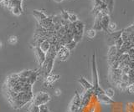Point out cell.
<instances>
[{
    "label": "cell",
    "instance_id": "6da1fadb",
    "mask_svg": "<svg viewBox=\"0 0 134 112\" xmlns=\"http://www.w3.org/2000/svg\"><path fill=\"white\" fill-rule=\"evenodd\" d=\"M92 85H93V94L94 95H99L105 94V90H102L99 85V77H98V73H97V68H96V55L93 54L92 55Z\"/></svg>",
    "mask_w": 134,
    "mask_h": 112
},
{
    "label": "cell",
    "instance_id": "7a4b0ae2",
    "mask_svg": "<svg viewBox=\"0 0 134 112\" xmlns=\"http://www.w3.org/2000/svg\"><path fill=\"white\" fill-rule=\"evenodd\" d=\"M50 101V95L46 92H39L35 95H34L32 99V104L35 105H46Z\"/></svg>",
    "mask_w": 134,
    "mask_h": 112
},
{
    "label": "cell",
    "instance_id": "3957f363",
    "mask_svg": "<svg viewBox=\"0 0 134 112\" xmlns=\"http://www.w3.org/2000/svg\"><path fill=\"white\" fill-rule=\"evenodd\" d=\"M81 109V97L78 92H75V96L70 105V112H78Z\"/></svg>",
    "mask_w": 134,
    "mask_h": 112
},
{
    "label": "cell",
    "instance_id": "277c9868",
    "mask_svg": "<svg viewBox=\"0 0 134 112\" xmlns=\"http://www.w3.org/2000/svg\"><path fill=\"white\" fill-rule=\"evenodd\" d=\"M54 59L53 58H49L46 56V60L44 62V64H42V71H43V74L44 77L46 78L49 74H50L52 71V69H53V65H54Z\"/></svg>",
    "mask_w": 134,
    "mask_h": 112
},
{
    "label": "cell",
    "instance_id": "5b68a950",
    "mask_svg": "<svg viewBox=\"0 0 134 112\" xmlns=\"http://www.w3.org/2000/svg\"><path fill=\"white\" fill-rule=\"evenodd\" d=\"M70 50L67 49L65 45L64 46H61L60 49H58L57 51V58L61 61H65L68 59V57L70 56Z\"/></svg>",
    "mask_w": 134,
    "mask_h": 112
},
{
    "label": "cell",
    "instance_id": "8992f818",
    "mask_svg": "<svg viewBox=\"0 0 134 112\" xmlns=\"http://www.w3.org/2000/svg\"><path fill=\"white\" fill-rule=\"evenodd\" d=\"M35 54L37 58L38 63L40 65H42L46 60V54L44 51H42V49L39 46L35 47Z\"/></svg>",
    "mask_w": 134,
    "mask_h": 112
},
{
    "label": "cell",
    "instance_id": "52a82bcc",
    "mask_svg": "<svg viewBox=\"0 0 134 112\" xmlns=\"http://www.w3.org/2000/svg\"><path fill=\"white\" fill-rule=\"evenodd\" d=\"M92 95H94L92 89L89 90H86V92L84 93V95L81 97V108L86 107L88 105V104H89L91 101V99L92 97Z\"/></svg>",
    "mask_w": 134,
    "mask_h": 112
},
{
    "label": "cell",
    "instance_id": "ba28073f",
    "mask_svg": "<svg viewBox=\"0 0 134 112\" xmlns=\"http://www.w3.org/2000/svg\"><path fill=\"white\" fill-rule=\"evenodd\" d=\"M122 31L123 30H119V31H116V32L111 33V34H109L108 41H109V44H110L111 46V45H114L116 41L121 38V34H122Z\"/></svg>",
    "mask_w": 134,
    "mask_h": 112
},
{
    "label": "cell",
    "instance_id": "9c48e42d",
    "mask_svg": "<svg viewBox=\"0 0 134 112\" xmlns=\"http://www.w3.org/2000/svg\"><path fill=\"white\" fill-rule=\"evenodd\" d=\"M103 14L102 13H99L96 16V19H95V23L93 26V30L96 31H100L102 30V19L103 17Z\"/></svg>",
    "mask_w": 134,
    "mask_h": 112
},
{
    "label": "cell",
    "instance_id": "30bf717a",
    "mask_svg": "<svg viewBox=\"0 0 134 112\" xmlns=\"http://www.w3.org/2000/svg\"><path fill=\"white\" fill-rule=\"evenodd\" d=\"M97 99L100 103L105 104V105H112V104H115V101H113L111 98L108 97L107 95L105 94L97 95Z\"/></svg>",
    "mask_w": 134,
    "mask_h": 112
},
{
    "label": "cell",
    "instance_id": "8fae6325",
    "mask_svg": "<svg viewBox=\"0 0 134 112\" xmlns=\"http://www.w3.org/2000/svg\"><path fill=\"white\" fill-rule=\"evenodd\" d=\"M59 78H60L59 74H49L44 80V85L49 86L50 85H52L54 82H55L57 80H59Z\"/></svg>",
    "mask_w": 134,
    "mask_h": 112
},
{
    "label": "cell",
    "instance_id": "7c38bea8",
    "mask_svg": "<svg viewBox=\"0 0 134 112\" xmlns=\"http://www.w3.org/2000/svg\"><path fill=\"white\" fill-rule=\"evenodd\" d=\"M78 82L81 84V85H82V87L86 90H91L92 88H93V85H92L91 83H90L86 80V79H85L84 77L80 78L78 80Z\"/></svg>",
    "mask_w": 134,
    "mask_h": 112
},
{
    "label": "cell",
    "instance_id": "4fadbf2b",
    "mask_svg": "<svg viewBox=\"0 0 134 112\" xmlns=\"http://www.w3.org/2000/svg\"><path fill=\"white\" fill-rule=\"evenodd\" d=\"M110 16L109 14L103 15L102 19V30L107 32L108 31V27L110 24Z\"/></svg>",
    "mask_w": 134,
    "mask_h": 112
},
{
    "label": "cell",
    "instance_id": "5bb4252c",
    "mask_svg": "<svg viewBox=\"0 0 134 112\" xmlns=\"http://www.w3.org/2000/svg\"><path fill=\"white\" fill-rule=\"evenodd\" d=\"M39 47L42 49V51H44L45 54H47L50 49V47H51V43L49 42V39H44L42 41V43L40 44Z\"/></svg>",
    "mask_w": 134,
    "mask_h": 112
},
{
    "label": "cell",
    "instance_id": "9a60e30c",
    "mask_svg": "<svg viewBox=\"0 0 134 112\" xmlns=\"http://www.w3.org/2000/svg\"><path fill=\"white\" fill-rule=\"evenodd\" d=\"M33 14L34 16L36 18V19L40 22H41L42 20H44L46 18H47V16H46L43 12H41V11H38V10H34L33 11Z\"/></svg>",
    "mask_w": 134,
    "mask_h": 112
},
{
    "label": "cell",
    "instance_id": "2e32d148",
    "mask_svg": "<svg viewBox=\"0 0 134 112\" xmlns=\"http://www.w3.org/2000/svg\"><path fill=\"white\" fill-rule=\"evenodd\" d=\"M74 24L75 25V28L77 30V33H82L84 32V23L81 21H76L75 23H74Z\"/></svg>",
    "mask_w": 134,
    "mask_h": 112
},
{
    "label": "cell",
    "instance_id": "e0dca14e",
    "mask_svg": "<svg viewBox=\"0 0 134 112\" xmlns=\"http://www.w3.org/2000/svg\"><path fill=\"white\" fill-rule=\"evenodd\" d=\"M134 85V69H130L128 72V85Z\"/></svg>",
    "mask_w": 134,
    "mask_h": 112
},
{
    "label": "cell",
    "instance_id": "ac0fdd59",
    "mask_svg": "<svg viewBox=\"0 0 134 112\" xmlns=\"http://www.w3.org/2000/svg\"><path fill=\"white\" fill-rule=\"evenodd\" d=\"M116 86L120 91H124V90H127V87L128 86V85L126 84V83H124V82H122V81H120L118 83H116Z\"/></svg>",
    "mask_w": 134,
    "mask_h": 112
},
{
    "label": "cell",
    "instance_id": "d6986e66",
    "mask_svg": "<svg viewBox=\"0 0 134 112\" xmlns=\"http://www.w3.org/2000/svg\"><path fill=\"white\" fill-rule=\"evenodd\" d=\"M37 78H38V73H37L36 71H34V72L32 73L31 75L28 78V80H29V84L33 85L34 83H35V82L36 81Z\"/></svg>",
    "mask_w": 134,
    "mask_h": 112
},
{
    "label": "cell",
    "instance_id": "ffe728a7",
    "mask_svg": "<svg viewBox=\"0 0 134 112\" xmlns=\"http://www.w3.org/2000/svg\"><path fill=\"white\" fill-rule=\"evenodd\" d=\"M11 11L14 15L19 16L20 14H22L23 9H22V7H21V6L20 7H14V8H12V9H11Z\"/></svg>",
    "mask_w": 134,
    "mask_h": 112
},
{
    "label": "cell",
    "instance_id": "44dd1931",
    "mask_svg": "<svg viewBox=\"0 0 134 112\" xmlns=\"http://www.w3.org/2000/svg\"><path fill=\"white\" fill-rule=\"evenodd\" d=\"M33 72H34L33 70H24V71H23V72H20L19 74V76H20V77H23V78H29V77L32 74Z\"/></svg>",
    "mask_w": 134,
    "mask_h": 112
},
{
    "label": "cell",
    "instance_id": "7402d4cb",
    "mask_svg": "<svg viewBox=\"0 0 134 112\" xmlns=\"http://www.w3.org/2000/svg\"><path fill=\"white\" fill-rule=\"evenodd\" d=\"M105 95H107L108 97L110 98H113V96L115 95V90H113L112 88H108L105 90Z\"/></svg>",
    "mask_w": 134,
    "mask_h": 112
},
{
    "label": "cell",
    "instance_id": "603a6c76",
    "mask_svg": "<svg viewBox=\"0 0 134 112\" xmlns=\"http://www.w3.org/2000/svg\"><path fill=\"white\" fill-rule=\"evenodd\" d=\"M76 42H75V41L73 40V41H71V42H70L69 44H65V46L69 49L70 51H71V50H73V49L75 48V46H76Z\"/></svg>",
    "mask_w": 134,
    "mask_h": 112
},
{
    "label": "cell",
    "instance_id": "cb8c5ba5",
    "mask_svg": "<svg viewBox=\"0 0 134 112\" xmlns=\"http://www.w3.org/2000/svg\"><path fill=\"white\" fill-rule=\"evenodd\" d=\"M86 35H87V37L89 39H94L96 37V31L92 28V30H90L87 31Z\"/></svg>",
    "mask_w": 134,
    "mask_h": 112
},
{
    "label": "cell",
    "instance_id": "d4e9b609",
    "mask_svg": "<svg viewBox=\"0 0 134 112\" xmlns=\"http://www.w3.org/2000/svg\"><path fill=\"white\" fill-rule=\"evenodd\" d=\"M123 43H124V41H123L122 38H121V37L120 39H117V40L116 41V42H115V44H114V45H115V46L116 47V49L119 50V49L121 48V46H122Z\"/></svg>",
    "mask_w": 134,
    "mask_h": 112
},
{
    "label": "cell",
    "instance_id": "484cf974",
    "mask_svg": "<svg viewBox=\"0 0 134 112\" xmlns=\"http://www.w3.org/2000/svg\"><path fill=\"white\" fill-rule=\"evenodd\" d=\"M17 42H18V38H17V36L11 35L9 38H8V43H9L10 44H12V45L16 44Z\"/></svg>",
    "mask_w": 134,
    "mask_h": 112
},
{
    "label": "cell",
    "instance_id": "4316f807",
    "mask_svg": "<svg viewBox=\"0 0 134 112\" xmlns=\"http://www.w3.org/2000/svg\"><path fill=\"white\" fill-rule=\"evenodd\" d=\"M29 112H40V106L34 105V104H31V105L29 109Z\"/></svg>",
    "mask_w": 134,
    "mask_h": 112
},
{
    "label": "cell",
    "instance_id": "83f0119b",
    "mask_svg": "<svg viewBox=\"0 0 134 112\" xmlns=\"http://www.w3.org/2000/svg\"><path fill=\"white\" fill-rule=\"evenodd\" d=\"M76 21H78L77 16L75 15V14H69V22L74 23H75Z\"/></svg>",
    "mask_w": 134,
    "mask_h": 112
},
{
    "label": "cell",
    "instance_id": "f1b7e54d",
    "mask_svg": "<svg viewBox=\"0 0 134 112\" xmlns=\"http://www.w3.org/2000/svg\"><path fill=\"white\" fill-rule=\"evenodd\" d=\"M69 13L66 12L65 10H62L61 11V19L65 21H69Z\"/></svg>",
    "mask_w": 134,
    "mask_h": 112
},
{
    "label": "cell",
    "instance_id": "f546056e",
    "mask_svg": "<svg viewBox=\"0 0 134 112\" xmlns=\"http://www.w3.org/2000/svg\"><path fill=\"white\" fill-rule=\"evenodd\" d=\"M116 24L113 22H111L108 27V31L110 33H113V32H116Z\"/></svg>",
    "mask_w": 134,
    "mask_h": 112
},
{
    "label": "cell",
    "instance_id": "4dcf8cb0",
    "mask_svg": "<svg viewBox=\"0 0 134 112\" xmlns=\"http://www.w3.org/2000/svg\"><path fill=\"white\" fill-rule=\"evenodd\" d=\"M121 81L128 85V74L122 73V74H121Z\"/></svg>",
    "mask_w": 134,
    "mask_h": 112
},
{
    "label": "cell",
    "instance_id": "1f68e13d",
    "mask_svg": "<svg viewBox=\"0 0 134 112\" xmlns=\"http://www.w3.org/2000/svg\"><path fill=\"white\" fill-rule=\"evenodd\" d=\"M40 112H49V108L47 107L46 105H40Z\"/></svg>",
    "mask_w": 134,
    "mask_h": 112
},
{
    "label": "cell",
    "instance_id": "d6a6232c",
    "mask_svg": "<svg viewBox=\"0 0 134 112\" xmlns=\"http://www.w3.org/2000/svg\"><path fill=\"white\" fill-rule=\"evenodd\" d=\"M127 91L129 94H134V85H129L127 87Z\"/></svg>",
    "mask_w": 134,
    "mask_h": 112
},
{
    "label": "cell",
    "instance_id": "836d02e7",
    "mask_svg": "<svg viewBox=\"0 0 134 112\" xmlns=\"http://www.w3.org/2000/svg\"><path fill=\"white\" fill-rule=\"evenodd\" d=\"M126 54H127V55H129V56H132L133 54H134V47H132V48H131L129 49V50L126 53Z\"/></svg>",
    "mask_w": 134,
    "mask_h": 112
},
{
    "label": "cell",
    "instance_id": "e575fe53",
    "mask_svg": "<svg viewBox=\"0 0 134 112\" xmlns=\"http://www.w3.org/2000/svg\"><path fill=\"white\" fill-rule=\"evenodd\" d=\"M54 95H55L56 96H60L61 95V90L60 89H55L54 90Z\"/></svg>",
    "mask_w": 134,
    "mask_h": 112
},
{
    "label": "cell",
    "instance_id": "d590c367",
    "mask_svg": "<svg viewBox=\"0 0 134 112\" xmlns=\"http://www.w3.org/2000/svg\"><path fill=\"white\" fill-rule=\"evenodd\" d=\"M129 68L132 69H134V61H131V63L129 64Z\"/></svg>",
    "mask_w": 134,
    "mask_h": 112
},
{
    "label": "cell",
    "instance_id": "8d00e7d4",
    "mask_svg": "<svg viewBox=\"0 0 134 112\" xmlns=\"http://www.w3.org/2000/svg\"><path fill=\"white\" fill-rule=\"evenodd\" d=\"M130 58H131V60L132 61H134V54H133L132 56H130Z\"/></svg>",
    "mask_w": 134,
    "mask_h": 112
},
{
    "label": "cell",
    "instance_id": "74e56055",
    "mask_svg": "<svg viewBox=\"0 0 134 112\" xmlns=\"http://www.w3.org/2000/svg\"><path fill=\"white\" fill-rule=\"evenodd\" d=\"M54 1H55L56 3H61L63 0H54Z\"/></svg>",
    "mask_w": 134,
    "mask_h": 112
},
{
    "label": "cell",
    "instance_id": "f35d334b",
    "mask_svg": "<svg viewBox=\"0 0 134 112\" xmlns=\"http://www.w3.org/2000/svg\"><path fill=\"white\" fill-rule=\"evenodd\" d=\"M3 47V43L1 42V41H0V49H1Z\"/></svg>",
    "mask_w": 134,
    "mask_h": 112
},
{
    "label": "cell",
    "instance_id": "ab89813d",
    "mask_svg": "<svg viewBox=\"0 0 134 112\" xmlns=\"http://www.w3.org/2000/svg\"><path fill=\"white\" fill-rule=\"evenodd\" d=\"M133 47H134V46H133Z\"/></svg>",
    "mask_w": 134,
    "mask_h": 112
}]
</instances>
